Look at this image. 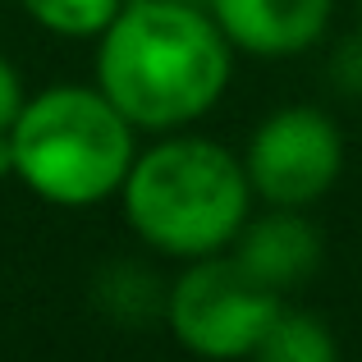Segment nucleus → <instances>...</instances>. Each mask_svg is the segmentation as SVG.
Returning <instances> with one entry per match:
<instances>
[{"label":"nucleus","mask_w":362,"mask_h":362,"mask_svg":"<svg viewBox=\"0 0 362 362\" xmlns=\"http://www.w3.org/2000/svg\"><path fill=\"white\" fill-rule=\"evenodd\" d=\"M252 362H339V339L317 312L280 308V317L266 326Z\"/></svg>","instance_id":"obj_9"},{"label":"nucleus","mask_w":362,"mask_h":362,"mask_svg":"<svg viewBox=\"0 0 362 362\" xmlns=\"http://www.w3.org/2000/svg\"><path fill=\"white\" fill-rule=\"evenodd\" d=\"M284 298L243 271L225 252L184 262L165 298V326L202 362H243L262 344L266 326L280 317Z\"/></svg>","instance_id":"obj_4"},{"label":"nucleus","mask_w":362,"mask_h":362,"mask_svg":"<svg viewBox=\"0 0 362 362\" xmlns=\"http://www.w3.org/2000/svg\"><path fill=\"white\" fill-rule=\"evenodd\" d=\"M92 298L115 326H151L165 321L170 284H160L156 271L142 262H110L92 280Z\"/></svg>","instance_id":"obj_8"},{"label":"nucleus","mask_w":362,"mask_h":362,"mask_svg":"<svg viewBox=\"0 0 362 362\" xmlns=\"http://www.w3.org/2000/svg\"><path fill=\"white\" fill-rule=\"evenodd\" d=\"M243 170L266 206H317L344 175V133L321 106H280L252 129Z\"/></svg>","instance_id":"obj_5"},{"label":"nucleus","mask_w":362,"mask_h":362,"mask_svg":"<svg viewBox=\"0 0 362 362\" xmlns=\"http://www.w3.org/2000/svg\"><path fill=\"white\" fill-rule=\"evenodd\" d=\"M326 83L349 101H362V33H349L335 42L326 60Z\"/></svg>","instance_id":"obj_11"},{"label":"nucleus","mask_w":362,"mask_h":362,"mask_svg":"<svg viewBox=\"0 0 362 362\" xmlns=\"http://www.w3.org/2000/svg\"><path fill=\"white\" fill-rule=\"evenodd\" d=\"M129 230L175 262L225 252L252 211L243 156L197 133L151 142L129 165L119 188Z\"/></svg>","instance_id":"obj_2"},{"label":"nucleus","mask_w":362,"mask_h":362,"mask_svg":"<svg viewBox=\"0 0 362 362\" xmlns=\"http://www.w3.org/2000/svg\"><path fill=\"white\" fill-rule=\"evenodd\" d=\"M14 175V142H9V129L0 133V179Z\"/></svg>","instance_id":"obj_13"},{"label":"nucleus","mask_w":362,"mask_h":362,"mask_svg":"<svg viewBox=\"0 0 362 362\" xmlns=\"http://www.w3.org/2000/svg\"><path fill=\"white\" fill-rule=\"evenodd\" d=\"M133 124L101 88L55 83L23 101L9 142L14 179L51 206H97L119 197L138 156Z\"/></svg>","instance_id":"obj_3"},{"label":"nucleus","mask_w":362,"mask_h":362,"mask_svg":"<svg viewBox=\"0 0 362 362\" xmlns=\"http://www.w3.org/2000/svg\"><path fill=\"white\" fill-rule=\"evenodd\" d=\"M230 257L252 280H262L266 289L284 298L321 271L326 234L308 216V206H266V211L243 221V230L230 243Z\"/></svg>","instance_id":"obj_6"},{"label":"nucleus","mask_w":362,"mask_h":362,"mask_svg":"<svg viewBox=\"0 0 362 362\" xmlns=\"http://www.w3.org/2000/svg\"><path fill=\"white\" fill-rule=\"evenodd\" d=\"M234 46L206 5L124 0L97 37V88L142 133H179L221 106Z\"/></svg>","instance_id":"obj_1"},{"label":"nucleus","mask_w":362,"mask_h":362,"mask_svg":"<svg viewBox=\"0 0 362 362\" xmlns=\"http://www.w3.org/2000/svg\"><path fill=\"white\" fill-rule=\"evenodd\" d=\"M358 9H362V0H358Z\"/></svg>","instance_id":"obj_15"},{"label":"nucleus","mask_w":362,"mask_h":362,"mask_svg":"<svg viewBox=\"0 0 362 362\" xmlns=\"http://www.w3.org/2000/svg\"><path fill=\"white\" fill-rule=\"evenodd\" d=\"M234 51L257 60L303 55L326 37L335 0H206Z\"/></svg>","instance_id":"obj_7"},{"label":"nucleus","mask_w":362,"mask_h":362,"mask_svg":"<svg viewBox=\"0 0 362 362\" xmlns=\"http://www.w3.org/2000/svg\"><path fill=\"white\" fill-rule=\"evenodd\" d=\"M188 5H206V0H188Z\"/></svg>","instance_id":"obj_14"},{"label":"nucleus","mask_w":362,"mask_h":362,"mask_svg":"<svg viewBox=\"0 0 362 362\" xmlns=\"http://www.w3.org/2000/svg\"><path fill=\"white\" fill-rule=\"evenodd\" d=\"M23 101H28L23 78H18V69L5 60V55H0V133L14 129V119H18V110H23Z\"/></svg>","instance_id":"obj_12"},{"label":"nucleus","mask_w":362,"mask_h":362,"mask_svg":"<svg viewBox=\"0 0 362 362\" xmlns=\"http://www.w3.org/2000/svg\"><path fill=\"white\" fill-rule=\"evenodd\" d=\"M124 0H23L28 18L42 23L46 33L83 42V37H101L110 28V18L119 14Z\"/></svg>","instance_id":"obj_10"}]
</instances>
